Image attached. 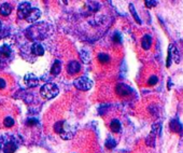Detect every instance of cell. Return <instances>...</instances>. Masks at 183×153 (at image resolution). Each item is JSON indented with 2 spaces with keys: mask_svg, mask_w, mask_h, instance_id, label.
<instances>
[{
  "mask_svg": "<svg viewBox=\"0 0 183 153\" xmlns=\"http://www.w3.org/2000/svg\"><path fill=\"white\" fill-rule=\"evenodd\" d=\"M58 93H59V89H58L57 85L54 83H45L40 89L41 96L45 99H52V98L56 97Z\"/></svg>",
  "mask_w": 183,
  "mask_h": 153,
  "instance_id": "cell-1",
  "label": "cell"
},
{
  "mask_svg": "<svg viewBox=\"0 0 183 153\" xmlns=\"http://www.w3.org/2000/svg\"><path fill=\"white\" fill-rule=\"evenodd\" d=\"M75 86L81 91H88L93 86V81L86 76H80L75 80Z\"/></svg>",
  "mask_w": 183,
  "mask_h": 153,
  "instance_id": "cell-2",
  "label": "cell"
},
{
  "mask_svg": "<svg viewBox=\"0 0 183 153\" xmlns=\"http://www.w3.org/2000/svg\"><path fill=\"white\" fill-rule=\"evenodd\" d=\"M30 10H31V4L29 2H23L19 4L17 9V17L19 19H26Z\"/></svg>",
  "mask_w": 183,
  "mask_h": 153,
  "instance_id": "cell-3",
  "label": "cell"
},
{
  "mask_svg": "<svg viewBox=\"0 0 183 153\" xmlns=\"http://www.w3.org/2000/svg\"><path fill=\"white\" fill-rule=\"evenodd\" d=\"M115 91H116L117 95L124 97V96L130 95L132 92V87H129L128 85H126L125 83H119V84L116 85V87H115Z\"/></svg>",
  "mask_w": 183,
  "mask_h": 153,
  "instance_id": "cell-4",
  "label": "cell"
},
{
  "mask_svg": "<svg viewBox=\"0 0 183 153\" xmlns=\"http://www.w3.org/2000/svg\"><path fill=\"white\" fill-rule=\"evenodd\" d=\"M24 82H25L26 86L31 89V87H36L39 84V79L34 73H27L24 76Z\"/></svg>",
  "mask_w": 183,
  "mask_h": 153,
  "instance_id": "cell-5",
  "label": "cell"
},
{
  "mask_svg": "<svg viewBox=\"0 0 183 153\" xmlns=\"http://www.w3.org/2000/svg\"><path fill=\"white\" fill-rule=\"evenodd\" d=\"M80 70H81V65L77 60H72L67 65V72L70 73V75H75Z\"/></svg>",
  "mask_w": 183,
  "mask_h": 153,
  "instance_id": "cell-6",
  "label": "cell"
},
{
  "mask_svg": "<svg viewBox=\"0 0 183 153\" xmlns=\"http://www.w3.org/2000/svg\"><path fill=\"white\" fill-rule=\"evenodd\" d=\"M41 16V11L39 10V9H36L31 8V10L29 11V13H28L27 17H26V19H27L29 23H34V22H36L37 19H39V17Z\"/></svg>",
  "mask_w": 183,
  "mask_h": 153,
  "instance_id": "cell-7",
  "label": "cell"
},
{
  "mask_svg": "<svg viewBox=\"0 0 183 153\" xmlns=\"http://www.w3.org/2000/svg\"><path fill=\"white\" fill-rule=\"evenodd\" d=\"M4 153H14L17 149V145L14 140H8L2 147Z\"/></svg>",
  "mask_w": 183,
  "mask_h": 153,
  "instance_id": "cell-8",
  "label": "cell"
},
{
  "mask_svg": "<svg viewBox=\"0 0 183 153\" xmlns=\"http://www.w3.org/2000/svg\"><path fill=\"white\" fill-rule=\"evenodd\" d=\"M169 130H171L173 133H177V134H180L182 132V125L178 120L173 119L170 121L169 123Z\"/></svg>",
  "mask_w": 183,
  "mask_h": 153,
  "instance_id": "cell-9",
  "label": "cell"
},
{
  "mask_svg": "<svg viewBox=\"0 0 183 153\" xmlns=\"http://www.w3.org/2000/svg\"><path fill=\"white\" fill-rule=\"evenodd\" d=\"M31 52L34 55L36 56H42L44 54V48L40 44V43L36 42L31 45Z\"/></svg>",
  "mask_w": 183,
  "mask_h": 153,
  "instance_id": "cell-10",
  "label": "cell"
},
{
  "mask_svg": "<svg viewBox=\"0 0 183 153\" xmlns=\"http://www.w3.org/2000/svg\"><path fill=\"white\" fill-rule=\"evenodd\" d=\"M62 71V62L58 60H56L54 62V64L52 65V68H51V73L52 76H58Z\"/></svg>",
  "mask_w": 183,
  "mask_h": 153,
  "instance_id": "cell-11",
  "label": "cell"
},
{
  "mask_svg": "<svg viewBox=\"0 0 183 153\" xmlns=\"http://www.w3.org/2000/svg\"><path fill=\"white\" fill-rule=\"evenodd\" d=\"M152 45V37L150 35H144L141 40V47L143 50H149Z\"/></svg>",
  "mask_w": 183,
  "mask_h": 153,
  "instance_id": "cell-12",
  "label": "cell"
},
{
  "mask_svg": "<svg viewBox=\"0 0 183 153\" xmlns=\"http://www.w3.org/2000/svg\"><path fill=\"white\" fill-rule=\"evenodd\" d=\"M11 11H12V6H11V4L8 3V2H4V3H2L1 6H0V14L3 15V16H8L11 13Z\"/></svg>",
  "mask_w": 183,
  "mask_h": 153,
  "instance_id": "cell-13",
  "label": "cell"
},
{
  "mask_svg": "<svg viewBox=\"0 0 183 153\" xmlns=\"http://www.w3.org/2000/svg\"><path fill=\"white\" fill-rule=\"evenodd\" d=\"M110 128L113 133H120L121 132V122L116 119H113L110 123Z\"/></svg>",
  "mask_w": 183,
  "mask_h": 153,
  "instance_id": "cell-14",
  "label": "cell"
},
{
  "mask_svg": "<svg viewBox=\"0 0 183 153\" xmlns=\"http://www.w3.org/2000/svg\"><path fill=\"white\" fill-rule=\"evenodd\" d=\"M0 55L4 57H10L11 55V48L9 45H0Z\"/></svg>",
  "mask_w": 183,
  "mask_h": 153,
  "instance_id": "cell-15",
  "label": "cell"
},
{
  "mask_svg": "<svg viewBox=\"0 0 183 153\" xmlns=\"http://www.w3.org/2000/svg\"><path fill=\"white\" fill-rule=\"evenodd\" d=\"M104 145H106V148H108V149H113V148H115V146H116V141H115V139L113 138V137L109 136L108 138H107Z\"/></svg>",
  "mask_w": 183,
  "mask_h": 153,
  "instance_id": "cell-16",
  "label": "cell"
},
{
  "mask_svg": "<svg viewBox=\"0 0 183 153\" xmlns=\"http://www.w3.org/2000/svg\"><path fill=\"white\" fill-rule=\"evenodd\" d=\"M64 126H65V122H57V123H55V125H54V130H55V133H57V134H62L63 130H64Z\"/></svg>",
  "mask_w": 183,
  "mask_h": 153,
  "instance_id": "cell-17",
  "label": "cell"
},
{
  "mask_svg": "<svg viewBox=\"0 0 183 153\" xmlns=\"http://www.w3.org/2000/svg\"><path fill=\"white\" fill-rule=\"evenodd\" d=\"M98 60H99L101 64H107V63L110 62V56L108 54H104V53H100L98 55Z\"/></svg>",
  "mask_w": 183,
  "mask_h": 153,
  "instance_id": "cell-18",
  "label": "cell"
},
{
  "mask_svg": "<svg viewBox=\"0 0 183 153\" xmlns=\"http://www.w3.org/2000/svg\"><path fill=\"white\" fill-rule=\"evenodd\" d=\"M129 10H130V12H132V15L134 16V19H136L137 23L141 24V19H140V17L138 16V14H137V11H136V9L134 8V4H129Z\"/></svg>",
  "mask_w": 183,
  "mask_h": 153,
  "instance_id": "cell-19",
  "label": "cell"
},
{
  "mask_svg": "<svg viewBox=\"0 0 183 153\" xmlns=\"http://www.w3.org/2000/svg\"><path fill=\"white\" fill-rule=\"evenodd\" d=\"M86 6H87L92 11H94V12L99 9V3H98V2H95V1H88L87 3H86Z\"/></svg>",
  "mask_w": 183,
  "mask_h": 153,
  "instance_id": "cell-20",
  "label": "cell"
},
{
  "mask_svg": "<svg viewBox=\"0 0 183 153\" xmlns=\"http://www.w3.org/2000/svg\"><path fill=\"white\" fill-rule=\"evenodd\" d=\"M3 124L6 127H12V126L14 125V120H13V118H11V117H6L3 121Z\"/></svg>",
  "mask_w": 183,
  "mask_h": 153,
  "instance_id": "cell-21",
  "label": "cell"
},
{
  "mask_svg": "<svg viewBox=\"0 0 183 153\" xmlns=\"http://www.w3.org/2000/svg\"><path fill=\"white\" fill-rule=\"evenodd\" d=\"M157 82H158V78L156 76H150L149 80H148V84H149V85H155Z\"/></svg>",
  "mask_w": 183,
  "mask_h": 153,
  "instance_id": "cell-22",
  "label": "cell"
},
{
  "mask_svg": "<svg viewBox=\"0 0 183 153\" xmlns=\"http://www.w3.org/2000/svg\"><path fill=\"white\" fill-rule=\"evenodd\" d=\"M112 39H113V41H114V42H116V43H121L122 42V37H121V35H120L119 32H115V34L113 35Z\"/></svg>",
  "mask_w": 183,
  "mask_h": 153,
  "instance_id": "cell-23",
  "label": "cell"
},
{
  "mask_svg": "<svg viewBox=\"0 0 183 153\" xmlns=\"http://www.w3.org/2000/svg\"><path fill=\"white\" fill-rule=\"evenodd\" d=\"M26 124H27L28 126H35L36 124H38V121H37L36 119H28L27 121H26Z\"/></svg>",
  "mask_w": 183,
  "mask_h": 153,
  "instance_id": "cell-24",
  "label": "cell"
},
{
  "mask_svg": "<svg viewBox=\"0 0 183 153\" xmlns=\"http://www.w3.org/2000/svg\"><path fill=\"white\" fill-rule=\"evenodd\" d=\"M144 3H145V6H147V8H154V6L157 4V1H150V0H147Z\"/></svg>",
  "mask_w": 183,
  "mask_h": 153,
  "instance_id": "cell-25",
  "label": "cell"
},
{
  "mask_svg": "<svg viewBox=\"0 0 183 153\" xmlns=\"http://www.w3.org/2000/svg\"><path fill=\"white\" fill-rule=\"evenodd\" d=\"M6 80L4 79H2V78H0V89H4L6 87Z\"/></svg>",
  "mask_w": 183,
  "mask_h": 153,
  "instance_id": "cell-26",
  "label": "cell"
},
{
  "mask_svg": "<svg viewBox=\"0 0 183 153\" xmlns=\"http://www.w3.org/2000/svg\"><path fill=\"white\" fill-rule=\"evenodd\" d=\"M3 147V138L2 137H0V149Z\"/></svg>",
  "mask_w": 183,
  "mask_h": 153,
  "instance_id": "cell-27",
  "label": "cell"
},
{
  "mask_svg": "<svg viewBox=\"0 0 183 153\" xmlns=\"http://www.w3.org/2000/svg\"><path fill=\"white\" fill-rule=\"evenodd\" d=\"M1 27H2V23H1V21H0V29H1Z\"/></svg>",
  "mask_w": 183,
  "mask_h": 153,
  "instance_id": "cell-28",
  "label": "cell"
},
{
  "mask_svg": "<svg viewBox=\"0 0 183 153\" xmlns=\"http://www.w3.org/2000/svg\"><path fill=\"white\" fill-rule=\"evenodd\" d=\"M0 65H1V60H0Z\"/></svg>",
  "mask_w": 183,
  "mask_h": 153,
  "instance_id": "cell-29",
  "label": "cell"
}]
</instances>
